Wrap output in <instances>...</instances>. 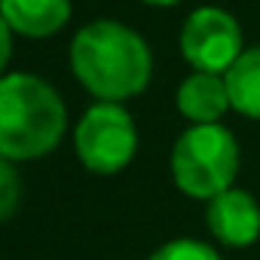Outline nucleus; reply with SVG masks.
<instances>
[{
  "mask_svg": "<svg viewBox=\"0 0 260 260\" xmlns=\"http://www.w3.org/2000/svg\"><path fill=\"white\" fill-rule=\"evenodd\" d=\"M205 223L220 245L248 248L260 239V205L251 193L230 187L226 193H220L208 202Z\"/></svg>",
  "mask_w": 260,
  "mask_h": 260,
  "instance_id": "obj_6",
  "label": "nucleus"
},
{
  "mask_svg": "<svg viewBox=\"0 0 260 260\" xmlns=\"http://www.w3.org/2000/svg\"><path fill=\"white\" fill-rule=\"evenodd\" d=\"M242 52V28L230 13L217 7H202L187 16L181 28V55L193 71L223 77L239 61Z\"/></svg>",
  "mask_w": 260,
  "mask_h": 260,
  "instance_id": "obj_5",
  "label": "nucleus"
},
{
  "mask_svg": "<svg viewBox=\"0 0 260 260\" xmlns=\"http://www.w3.org/2000/svg\"><path fill=\"white\" fill-rule=\"evenodd\" d=\"M74 144H77L80 162L89 172L116 175L135 159L138 128H135V119L128 116V110H122V104L98 101L80 116Z\"/></svg>",
  "mask_w": 260,
  "mask_h": 260,
  "instance_id": "obj_4",
  "label": "nucleus"
},
{
  "mask_svg": "<svg viewBox=\"0 0 260 260\" xmlns=\"http://www.w3.org/2000/svg\"><path fill=\"white\" fill-rule=\"evenodd\" d=\"M147 260H220V254L199 239H172L159 245Z\"/></svg>",
  "mask_w": 260,
  "mask_h": 260,
  "instance_id": "obj_10",
  "label": "nucleus"
},
{
  "mask_svg": "<svg viewBox=\"0 0 260 260\" xmlns=\"http://www.w3.org/2000/svg\"><path fill=\"white\" fill-rule=\"evenodd\" d=\"M68 128L61 95L37 74L0 80V156L10 162L40 159L58 147Z\"/></svg>",
  "mask_w": 260,
  "mask_h": 260,
  "instance_id": "obj_2",
  "label": "nucleus"
},
{
  "mask_svg": "<svg viewBox=\"0 0 260 260\" xmlns=\"http://www.w3.org/2000/svg\"><path fill=\"white\" fill-rule=\"evenodd\" d=\"M71 71L98 101L119 104L150 86L153 55L138 31L122 22H89L71 40Z\"/></svg>",
  "mask_w": 260,
  "mask_h": 260,
  "instance_id": "obj_1",
  "label": "nucleus"
},
{
  "mask_svg": "<svg viewBox=\"0 0 260 260\" xmlns=\"http://www.w3.org/2000/svg\"><path fill=\"white\" fill-rule=\"evenodd\" d=\"M16 162L4 159L0 162V217H13L16 202H19V178H16Z\"/></svg>",
  "mask_w": 260,
  "mask_h": 260,
  "instance_id": "obj_11",
  "label": "nucleus"
},
{
  "mask_svg": "<svg viewBox=\"0 0 260 260\" xmlns=\"http://www.w3.org/2000/svg\"><path fill=\"white\" fill-rule=\"evenodd\" d=\"M0 16L13 34L52 37L71 19V0H0Z\"/></svg>",
  "mask_w": 260,
  "mask_h": 260,
  "instance_id": "obj_7",
  "label": "nucleus"
},
{
  "mask_svg": "<svg viewBox=\"0 0 260 260\" xmlns=\"http://www.w3.org/2000/svg\"><path fill=\"white\" fill-rule=\"evenodd\" d=\"M178 110L193 122V125H211L220 122L230 104V89L220 74H202L193 71L181 86H178Z\"/></svg>",
  "mask_w": 260,
  "mask_h": 260,
  "instance_id": "obj_8",
  "label": "nucleus"
},
{
  "mask_svg": "<svg viewBox=\"0 0 260 260\" xmlns=\"http://www.w3.org/2000/svg\"><path fill=\"white\" fill-rule=\"evenodd\" d=\"M0 43H4V55H0V64H10V49H13V31L0 22Z\"/></svg>",
  "mask_w": 260,
  "mask_h": 260,
  "instance_id": "obj_12",
  "label": "nucleus"
},
{
  "mask_svg": "<svg viewBox=\"0 0 260 260\" xmlns=\"http://www.w3.org/2000/svg\"><path fill=\"white\" fill-rule=\"evenodd\" d=\"M230 89V104L248 119H260V46H251L223 74Z\"/></svg>",
  "mask_w": 260,
  "mask_h": 260,
  "instance_id": "obj_9",
  "label": "nucleus"
},
{
  "mask_svg": "<svg viewBox=\"0 0 260 260\" xmlns=\"http://www.w3.org/2000/svg\"><path fill=\"white\" fill-rule=\"evenodd\" d=\"M144 4H150V7H175L181 0H144Z\"/></svg>",
  "mask_w": 260,
  "mask_h": 260,
  "instance_id": "obj_13",
  "label": "nucleus"
},
{
  "mask_svg": "<svg viewBox=\"0 0 260 260\" xmlns=\"http://www.w3.org/2000/svg\"><path fill=\"white\" fill-rule=\"evenodd\" d=\"M239 175V141L220 122L190 125L172 147V178L190 199H214Z\"/></svg>",
  "mask_w": 260,
  "mask_h": 260,
  "instance_id": "obj_3",
  "label": "nucleus"
}]
</instances>
